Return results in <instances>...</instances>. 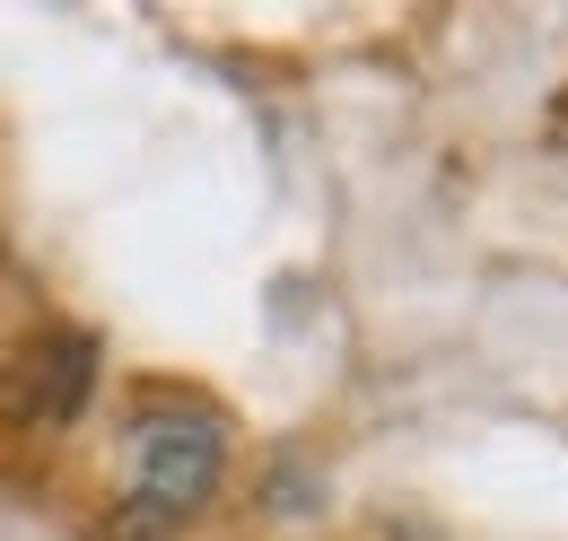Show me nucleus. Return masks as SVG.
I'll return each instance as SVG.
<instances>
[{"instance_id": "f03ea898", "label": "nucleus", "mask_w": 568, "mask_h": 541, "mask_svg": "<svg viewBox=\"0 0 568 541\" xmlns=\"http://www.w3.org/2000/svg\"><path fill=\"white\" fill-rule=\"evenodd\" d=\"M88 385H97V349L79 333H44L27 340L18 358H9V376H0V410L18 419V428H71L79 402H88Z\"/></svg>"}, {"instance_id": "f257e3e1", "label": "nucleus", "mask_w": 568, "mask_h": 541, "mask_svg": "<svg viewBox=\"0 0 568 541\" xmlns=\"http://www.w3.org/2000/svg\"><path fill=\"white\" fill-rule=\"evenodd\" d=\"M219 463H227L219 410L141 402L132 437H123V533H166V524L202 516V498L219 489Z\"/></svg>"}]
</instances>
